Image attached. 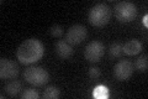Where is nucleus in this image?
I'll list each match as a JSON object with an SVG mask.
<instances>
[{
    "mask_svg": "<svg viewBox=\"0 0 148 99\" xmlns=\"http://www.w3.org/2000/svg\"><path fill=\"white\" fill-rule=\"evenodd\" d=\"M24 79L35 87H42L48 83L49 74L42 67H29L24 72Z\"/></svg>",
    "mask_w": 148,
    "mask_h": 99,
    "instance_id": "3",
    "label": "nucleus"
},
{
    "mask_svg": "<svg viewBox=\"0 0 148 99\" xmlns=\"http://www.w3.org/2000/svg\"><path fill=\"white\" fill-rule=\"evenodd\" d=\"M73 47L68 44L67 41H63V40H59L56 42V53H57L59 57L63 58V60H67L69 57H72L73 55Z\"/></svg>",
    "mask_w": 148,
    "mask_h": 99,
    "instance_id": "9",
    "label": "nucleus"
},
{
    "mask_svg": "<svg viewBox=\"0 0 148 99\" xmlns=\"http://www.w3.org/2000/svg\"><path fill=\"white\" fill-rule=\"evenodd\" d=\"M115 16L120 22H130L137 16V6L131 1H120L115 5Z\"/></svg>",
    "mask_w": 148,
    "mask_h": 99,
    "instance_id": "4",
    "label": "nucleus"
},
{
    "mask_svg": "<svg viewBox=\"0 0 148 99\" xmlns=\"http://www.w3.org/2000/svg\"><path fill=\"white\" fill-rule=\"evenodd\" d=\"M108 96H109V91L104 86H98L94 89V92H92V97L96 99H105L108 98Z\"/></svg>",
    "mask_w": 148,
    "mask_h": 99,
    "instance_id": "15",
    "label": "nucleus"
},
{
    "mask_svg": "<svg viewBox=\"0 0 148 99\" xmlns=\"http://www.w3.org/2000/svg\"><path fill=\"white\" fill-rule=\"evenodd\" d=\"M112 11H111L110 6L105 3H99L91 8V10L89 12V22L91 26L95 27H104L105 25H108Z\"/></svg>",
    "mask_w": 148,
    "mask_h": 99,
    "instance_id": "2",
    "label": "nucleus"
},
{
    "mask_svg": "<svg viewBox=\"0 0 148 99\" xmlns=\"http://www.w3.org/2000/svg\"><path fill=\"white\" fill-rule=\"evenodd\" d=\"M86 29L83 25H73L68 29L67 34H66V41L68 42L71 46H77V45H80L83 41L86 39Z\"/></svg>",
    "mask_w": 148,
    "mask_h": 99,
    "instance_id": "6",
    "label": "nucleus"
},
{
    "mask_svg": "<svg viewBox=\"0 0 148 99\" xmlns=\"http://www.w3.org/2000/svg\"><path fill=\"white\" fill-rule=\"evenodd\" d=\"M49 32H51V35H52V37H56V39H59V37L63 36V29H62V26L57 25V24H54V25L51 26Z\"/></svg>",
    "mask_w": 148,
    "mask_h": 99,
    "instance_id": "17",
    "label": "nucleus"
},
{
    "mask_svg": "<svg viewBox=\"0 0 148 99\" xmlns=\"http://www.w3.org/2000/svg\"><path fill=\"white\" fill-rule=\"evenodd\" d=\"M135 68L138 71V72H143L145 73L147 68H148V57L147 55H143L141 57H138L135 62Z\"/></svg>",
    "mask_w": 148,
    "mask_h": 99,
    "instance_id": "13",
    "label": "nucleus"
},
{
    "mask_svg": "<svg viewBox=\"0 0 148 99\" xmlns=\"http://www.w3.org/2000/svg\"><path fill=\"white\" fill-rule=\"evenodd\" d=\"M18 74V66L16 62L8 58L0 60V78L1 79H12Z\"/></svg>",
    "mask_w": 148,
    "mask_h": 99,
    "instance_id": "8",
    "label": "nucleus"
},
{
    "mask_svg": "<svg viewBox=\"0 0 148 99\" xmlns=\"http://www.w3.org/2000/svg\"><path fill=\"white\" fill-rule=\"evenodd\" d=\"M61 96V91L56 86H49L45 89L43 92V98L45 99H57Z\"/></svg>",
    "mask_w": 148,
    "mask_h": 99,
    "instance_id": "12",
    "label": "nucleus"
},
{
    "mask_svg": "<svg viewBox=\"0 0 148 99\" xmlns=\"http://www.w3.org/2000/svg\"><path fill=\"white\" fill-rule=\"evenodd\" d=\"M133 73V64L130 61L122 60L114 66V77L119 82H125L131 78Z\"/></svg>",
    "mask_w": 148,
    "mask_h": 99,
    "instance_id": "7",
    "label": "nucleus"
},
{
    "mask_svg": "<svg viewBox=\"0 0 148 99\" xmlns=\"http://www.w3.org/2000/svg\"><path fill=\"white\" fill-rule=\"evenodd\" d=\"M105 53V46L101 41H98V40H94L89 42L86 45L85 50H84V57L86 61L89 62H99L101 60V57L104 56Z\"/></svg>",
    "mask_w": 148,
    "mask_h": 99,
    "instance_id": "5",
    "label": "nucleus"
},
{
    "mask_svg": "<svg viewBox=\"0 0 148 99\" xmlns=\"http://www.w3.org/2000/svg\"><path fill=\"white\" fill-rule=\"evenodd\" d=\"M148 15H145V17H143V20H142V22H143V25H145V27H148Z\"/></svg>",
    "mask_w": 148,
    "mask_h": 99,
    "instance_id": "19",
    "label": "nucleus"
},
{
    "mask_svg": "<svg viewBox=\"0 0 148 99\" xmlns=\"http://www.w3.org/2000/svg\"><path fill=\"white\" fill-rule=\"evenodd\" d=\"M21 89H22V84H21L20 81H16V79L9 82L6 84V87H5V91H6L9 97H16L17 94L20 93Z\"/></svg>",
    "mask_w": 148,
    "mask_h": 99,
    "instance_id": "11",
    "label": "nucleus"
},
{
    "mask_svg": "<svg viewBox=\"0 0 148 99\" xmlns=\"http://www.w3.org/2000/svg\"><path fill=\"white\" fill-rule=\"evenodd\" d=\"M123 52L122 50V45L119 44V42H115V44H112L110 46V50H109V53L112 58H119L121 57V55Z\"/></svg>",
    "mask_w": 148,
    "mask_h": 99,
    "instance_id": "14",
    "label": "nucleus"
},
{
    "mask_svg": "<svg viewBox=\"0 0 148 99\" xmlns=\"http://www.w3.org/2000/svg\"><path fill=\"white\" fill-rule=\"evenodd\" d=\"M45 46L37 39H27L18 46L16 51V57L22 64L36 63L43 57Z\"/></svg>",
    "mask_w": 148,
    "mask_h": 99,
    "instance_id": "1",
    "label": "nucleus"
},
{
    "mask_svg": "<svg viewBox=\"0 0 148 99\" xmlns=\"http://www.w3.org/2000/svg\"><path fill=\"white\" fill-rule=\"evenodd\" d=\"M100 76H101V72L98 67H91L89 69V77L91 79H98Z\"/></svg>",
    "mask_w": 148,
    "mask_h": 99,
    "instance_id": "18",
    "label": "nucleus"
},
{
    "mask_svg": "<svg viewBox=\"0 0 148 99\" xmlns=\"http://www.w3.org/2000/svg\"><path fill=\"white\" fill-rule=\"evenodd\" d=\"M122 50L127 56H136L142 51V42L138 40H130L122 46Z\"/></svg>",
    "mask_w": 148,
    "mask_h": 99,
    "instance_id": "10",
    "label": "nucleus"
},
{
    "mask_svg": "<svg viewBox=\"0 0 148 99\" xmlns=\"http://www.w3.org/2000/svg\"><path fill=\"white\" fill-rule=\"evenodd\" d=\"M38 97H40V94L37 93L35 89H31V88L26 89V91L20 96L21 99H38Z\"/></svg>",
    "mask_w": 148,
    "mask_h": 99,
    "instance_id": "16",
    "label": "nucleus"
}]
</instances>
